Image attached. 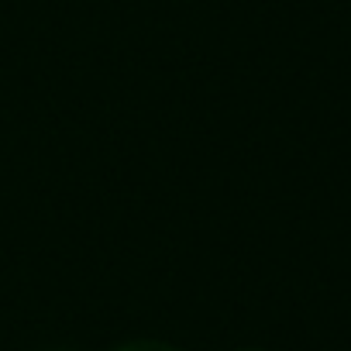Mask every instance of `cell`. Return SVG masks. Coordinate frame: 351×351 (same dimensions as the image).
<instances>
[{"instance_id": "obj_1", "label": "cell", "mask_w": 351, "mask_h": 351, "mask_svg": "<svg viewBox=\"0 0 351 351\" xmlns=\"http://www.w3.org/2000/svg\"><path fill=\"white\" fill-rule=\"evenodd\" d=\"M114 351H180L176 344H165V341H128Z\"/></svg>"}, {"instance_id": "obj_2", "label": "cell", "mask_w": 351, "mask_h": 351, "mask_svg": "<svg viewBox=\"0 0 351 351\" xmlns=\"http://www.w3.org/2000/svg\"><path fill=\"white\" fill-rule=\"evenodd\" d=\"M241 351H258V348H241Z\"/></svg>"}]
</instances>
